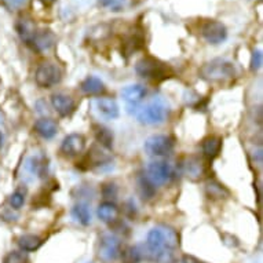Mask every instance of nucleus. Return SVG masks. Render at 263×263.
<instances>
[{"instance_id":"bb28decb","label":"nucleus","mask_w":263,"mask_h":263,"mask_svg":"<svg viewBox=\"0 0 263 263\" xmlns=\"http://www.w3.org/2000/svg\"><path fill=\"white\" fill-rule=\"evenodd\" d=\"M120 254L123 263H139L143 259V250L139 246L127 247Z\"/></svg>"},{"instance_id":"2f4dec72","label":"nucleus","mask_w":263,"mask_h":263,"mask_svg":"<svg viewBox=\"0 0 263 263\" xmlns=\"http://www.w3.org/2000/svg\"><path fill=\"white\" fill-rule=\"evenodd\" d=\"M263 62V55L260 50H255L251 55V70H258L260 69Z\"/></svg>"},{"instance_id":"4be33fe9","label":"nucleus","mask_w":263,"mask_h":263,"mask_svg":"<svg viewBox=\"0 0 263 263\" xmlns=\"http://www.w3.org/2000/svg\"><path fill=\"white\" fill-rule=\"evenodd\" d=\"M17 244L24 252H35L43 246V238L35 234H22L18 237Z\"/></svg>"},{"instance_id":"9b49d317","label":"nucleus","mask_w":263,"mask_h":263,"mask_svg":"<svg viewBox=\"0 0 263 263\" xmlns=\"http://www.w3.org/2000/svg\"><path fill=\"white\" fill-rule=\"evenodd\" d=\"M84 147H86V138L82 134H76V133L66 135L61 143V152L69 157L79 156L84 151Z\"/></svg>"},{"instance_id":"a211bd4d","label":"nucleus","mask_w":263,"mask_h":263,"mask_svg":"<svg viewBox=\"0 0 263 263\" xmlns=\"http://www.w3.org/2000/svg\"><path fill=\"white\" fill-rule=\"evenodd\" d=\"M80 90L86 95H90V97H98V95L104 94L106 88H105L104 82L100 78L88 76L80 84Z\"/></svg>"},{"instance_id":"9d476101","label":"nucleus","mask_w":263,"mask_h":263,"mask_svg":"<svg viewBox=\"0 0 263 263\" xmlns=\"http://www.w3.org/2000/svg\"><path fill=\"white\" fill-rule=\"evenodd\" d=\"M182 173L185 174L186 178L190 181H201L205 175V165H204L203 160L199 157L189 156L182 163Z\"/></svg>"},{"instance_id":"e433bc0d","label":"nucleus","mask_w":263,"mask_h":263,"mask_svg":"<svg viewBox=\"0 0 263 263\" xmlns=\"http://www.w3.org/2000/svg\"><path fill=\"white\" fill-rule=\"evenodd\" d=\"M39 2L43 6H46V7H50V6H52L54 3H55L57 0H39Z\"/></svg>"},{"instance_id":"c85d7f7f","label":"nucleus","mask_w":263,"mask_h":263,"mask_svg":"<svg viewBox=\"0 0 263 263\" xmlns=\"http://www.w3.org/2000/svg\"><path fill=\"white\" fill-rule=\"evenodd\" d=\"M3 263H30V259L24 251H11L6 255Z\"/></svg>"},{"instance_id":"58836bf2","label":"nucleus","mask_w":263,"mask_h":263,"mask_svg":"<svg viewBox=\"0 0 263 263\" xmlns=\"http://www.w3.org/2000/svg\"><path fill=\"white\" fill-rule=\"evenodd\" d=\"M0 91H2V80H0Z\"/></svg>"},{"instance_id":"5701e85b","label":"nucleus","mask_w":263,"mask_h":263,"mask_svg":"<svg viewBox=\"0 0 263 263\" xmlns=\"http://www.w3.org/2000/svg\"><path fill=\"white\" fill-rule=\"evenodd\" d=\"M72 216L76 222H79L83 226H88L91 223L90 205L84 201H80L72 208Z\"/></svg>"},{"instance_id":"b1692460","label":"nucleus","mask_w":263,"mask_h":263,"mask_svg":"<svg viewBox=\"0 0 263 263\" xmlns=\"http://www.w3.org/2000/svg\"><path fill=\"white\" fill-rule=\"evenodd\" d=\"M92 129H94L95 139H97V142L101 143V146L106 147V149H110L113 146V133L108 127L95 124Z\"/></svg>"},{"instance_id":"c9c22d12","label":"nucleus","mask_w":263,"mask_h":263,"mask_svg":"<svg viewBox=\"0 0 263 263\" xmlns=\"http://www.w3.org/2000/svg\"><path fill=\"white\" fill-rule=\"evenodd\" d=\"M11 7H21V6L25 5L26 0H6Z\"/></svg>"},{"instance_id":"c756f323","label":"nucleus","mask_w":263,"mask_h":263,"mask_svg":"<svg viewBox=\"0 0 263 263\" xmlns=\"http://www.w3.org/2000/svg\"><path fill=\"white\" fill-rule=\"evenodd\" d=\"M98 2L102 7L112 11H121L125 6V0H98Z\"/></svg>"},{"instance_id":"ea45409f","label":"nucleus","mask_w":263,"mask_h":263,"mask_svg":"<svg viewBox=\"0 0 263 263\" xmlns=\"http://www.w3.org/2000/svg\"><path fill=\"white\" fill-rule=\"evenodd\" d=\"M87 263H94V262H87Z\"/></svg>"},{"instance_id":"7ed1b4c3","label":"nucleus","mask_w":263,"mask_h":263,"mask_svg":"<svg viewBox=\"0 0 263 263\" xmlns=\"http://www.w3.org/2000/svg\"><path fill=\"white\" fill-rule=\"evenodd\" d=\"M236 76V66L233 62L224 58H215L204 64L200 69V78L208 83H226Z\"/></svg>"},{"instance_id":"7c9ffc66","label":"nucleus","mask_w":263,"mask_h":263,"mask_svg":"<svg viewBox=\"0 0 263 263\" xmlns=\"http://www.w3.org/2000/svg\"><path fill=\"white\" fill-rule=\"evenodd\" d=\"M9 203L10 205L13 207V210H20V208L24 205V203H25V197H24V194L21 193V192H14L11 196H10L9 199Z\"/></svg>"},{"instance_id":"2eb2a0df","label":"nucleus","mask_w":263,"mask_h":263,"mask_svg":"<svg viewBox=\"0 0 263 263\" xmlns=\"http://www.w3.org/2000/svg\"><path fill=\"white\" fill-rule=\"evenodd\" d=\"M95 108H97V110H98L101 116L106 119V120L117 119L119 115H120L119 105L112 98H98V100L95 101Z\"/></svg>"},{"instance_id":"f8f14e48","label":"nucleus","mask_w":263,"mask_h":263,"mask_svg":"<svg viewBox=\"0 0 263 263\" xmlns=\"http://www.w3.org/2000/svg\"><path fill=\"white\" fill-rule=\"evenodd\" d=\"M52 108L55 109V112L62 117L70 116L76 109L74 100L69 95L64 94V92H57L51 97Z\"/></svg>"},{"instance_id":"dca6fc26","label":"nucleus","mask_w":263,"mask_h":263,"mask_svg":"<svg viewBox=\"0 0 263 263\" xmlns=\"http://www.w3.org/2000/svg\"><path fill=\"white\" fill-rule=\"evenodd\" d=\"M15 26H17V32H18V35H20V37H21V40L26 44V46H28V47H29L39 28L36 26L35 22L28 17L20 18Z\"/></svg>"},{"instance_id":"6ab92c4d","label":"nucleus","mask_w":263,"mask_h":263,"mask_svg":"<svg viewBox=\"0 0 263 263\" xmlns=\"http://www.w3.org/2000/svg\"><path fill=\"white\" fill-rule=\"evenodd\" d=\"M145 44V36H143V32L141 29L135 30L134 33H131L124 39L123 42V51L127 54V55H131L134 54L135 51H138L143 47Z\"/></svg>"},{"instance_id":"a878e982","label":"nucleus","mask_w":263,"mask_h":263,"mask_svg":"<svg viewBox=\"0 0 263 263\" xmlns=\"http://www.w3.org/2000/svg\"><path fill=\"white\" fill-rule=\"evenodd\" d=\"M205 193H207V196L210 199L222 200L229 197L230 192L218 181H210L207 183V186H205Z\"/></svg>"},{"instance_id":"0eeeda50","label":"nucleus","mask_w":263,"mask_h":263,"mask_svg":"<svg viewBox=\"0 0 263 263\" xmlns=\"http://www.w3.org/2000/svg\"><path fill=\"white\" fill-rule=\"evenodd\" d=\"M174 138L170 135H152L145 142V152L152 157H164L168 156L174 149Z\"/></svg>"},{"instance_id":"1a4fd4ad","label":"nucleus","mask_w":263,"mask_h":263,"mask_svg":"<svg viewBox=\"0 0 263 263\" xmlns=\"http://www.w3.org/2000/svg\"><path fill=\"white\" fill-rule=\"evenodd\" d=\"M201 35L210 44H220L228 37V29L222 22L208 20L201 26Z\"/></svg>"},{"instance_id":"423d86ee","label":"nucleus","mask_w":263,"mask_h":263,"mask_svg":"<svg viewBox=\"0 0 263 263\" xmlns=\"http://www.w3.org/2000/svg\"><path fill=\"white\" fill-rule=\"evenodd\" d=\"M35 80L42 88H51L62 80V69L54 62H43L36 69Z\"/></svg>"},{"instance_id":"4468645a","label":"nucleus","mask_w":263,"mask_h":263,"mask_svg":"<svg viewBox=\"0 0 263 263\" xmlns=\"http://www.w3.org/2000/svg\"><path fill=\"white\" fill-rule=\"evenodd\" d=\"M55 43V36L52 33V30L50 29H37L35 37L32 40L29 47L33 51L43 52L48 48H51Z\"/></svg>"},{"instance_id":"39448f33","label":"nucleus","mask_w":263,"mask_h":263,"mask_svg":"<svg viewBox=\"0 0 263 263\" xmlns=\"http://www.w3.org/2000/svg\"><path fill=\"white\" fill-rule=\"evenodd\" d=\"M146 177L153 185H167L175 178V170L170 163L164 160L152 161L146 168Z\"/></svg>"},{"instance_id":"393cba45","label":"nucleus","mask_w":263,"mask_h":263,"mask_svg":"<svg viewBox=\"0 0 263 263\" xmlns=\"http://www.w3.org/2000/svg\"><path fill=\"white\" fill-rule=\"evenodd\" d=\"M26 170L29 171L32 175H37V177H44V173H47V161L42 157V156H33L28 160L26 163Z\"/></svg>"},{"instance_id":"473e14b6","label":"nucleus","mask_w":263,"mask_h":263,"mask_svg":"<svg viewBox=\"0 0 263 263\" xmlns=\"http://www.w3.org/2000/svg\"><path fill=\"white\" fill-rule=\"evenodd\" d=\"M102 193H104V197L106 199H110V197H116L117 196V187L115 183H105L104 189H102Z\"/></svg>"},{"instance_id":"412c9836","label":"nucleus","mask_w":263,"mask_h":263,"mask_svg":"<svg viewBox=\"0 0 263 263\" xmlns=\"http://www.w3.org/2000/svg\"><path fill=\"white\" fill-rule=\"evenodd\" d=\"M119 208L112 201H105L97 210V215L105 223H115L119 219Z\"/></svg>"},{"instance_id":"aec40b11","label":"nucleus","mask_w":263,"mask_h":263,"mask_svg":"<svg viewBox=\"0 0 263 263\" xmlns=\"http://www.w3.org/2000/svg\"><path fill=\"white\" fill-rule=\"evenodd\" d=\"M220 149H222V138L219 137L211 135L203 141V155L210 161L219 156Z\"/></svg>"},{"instance_id":"6e6552de","label":"nucleus","mask_w":263,"mask_h":263,"mask_svg":"<svg viewBox=\"0 0 263 263\" xmlns=\"http://www.w3.org/2000/svg\"><path fill=\"white\" fill-rule=\"evenodd\" d=\"M121 252L120 240L112 233H105L100 237L98 241V256L104 262H115Z\"/></svg>"},{"instance_id":"72a5a7b5","label":"nucleus","mask_w":263,"mask_h":263,"mask_svg":"<svg viewBox=\"0 0 263 263\" xmlns=\"http://www.w3.org/2000/svg\"><path fill=\"white\" fill-rule=\"evenodd\" d=\"M2 219L3 220H7V222H11V220H15L17 219V215H15V214H14L13 212V210H6V208H3V210H2Z\"/></svg>"},{"instance_id":"cd10ccee","label":"nucleus","mask_w":263,"mask_h":263,"mask_svg":"<svg viewBox=\"0 0 263 263\" xmlns=\"http://www.w3.org/2000/svg\"><path fill=\"white\" fill-rule=\"evenodd\" d=\"M138 192L142 196V199L151 200L156 193V186L151 182V179L145 175L138 178Z\"/></svg>"},{"instance_id":"f704fd0d","label":"nucleus","mask_w":263,"mask_h":263,"mask_svg":"<svg viewBox=\"0 0 263 263\" xmlns=\"http://www.w3.org/2000/svg\"><path fill=\"white\" fill-rule=\"evenodd\" d=\"M182 263H207L201 260V259L196 258L193 255H183L182 256Z\"/></svg>"},{"instance_id":"f03ea898","label":"nucleus","mask_w":263,"mask_h":263,"mask_svg":"<svg viewBox=\"0 0 263 263\" xmlns=\"http://www.w3.org/2000/svg\"><path fill=\"white\" fill-rule=\"evenodd\" d=\"M135 72L138 76L153 83H161L175 76V72L168 64L151 55L143 57L135 64Z\"/></svg>"},{"instance_id":"ddd939ff","label":"nucleus","mask_w":263,"mask_h":263,"mask_svg":"<svg viewBox=\"0 0 263 263\" xmlns=\"http://www.w3.org/2000/svg\"><path fill=\"white\" fill-rule=\"evenodd\" d=\"M146 94V88L141 84H131L121 90V98L128 106H134V108H137L145 100Z\"/></svg>"},{"instance_id":"4c0bfd02","label":"nucleus","mask_w":263,"mask_h":263,"mask_svg":"<svg viewBox=\"0 0 263 263\" xmlns=\"http://www.w3.org/2000/svg\"><path fill=\"white\" fill-rule=\"evenodd\" d=\"M3 139H5V137H3V133L0 131V147H2V145H3Z\"/></svg>"},{"instance_id":"f3484780","label":"nucleus","mask_w":263,"mask_h":263,"mask_svg":"<svg viewBox=\"0 0 263 263\" xmlns=\"http://www.w3.org/2000/svg\"><path fill=\"white\" fill-rule=\"evenodd\" d=\"M35 131L44 139L54 138L58 133V124L52 119L42 117L35 123Z\"/></svg>"},{"instance_id":"20e7f679","label":"nucleus","mask_w":263,"mask_h":263,"mask_svg":"<svg viewBox=\"0 0 263 263\" xmlns=\"http://www.w3.org/2000/svg\"><path fill=\"white\" fill-rule=\"evenodd\" d=\"M168 104L161 97L153 100L141 108H135V117L141 124L145 125H159L163 124L168 117Z\"/></svg>"},{"instance_id":"f257e3e1","label":"nucleus","mask_w":263,"mask_h":263,"mask_svg":"<svg viewBox=\"0 0 263 263\" xmlns=\"http://www.w3.org/2000/svg\"><path fill=\"white\" fill-rule=\"evenodd\" d=\"M179 246V236L173 228L159 226L153 228L147 233L146 247L143 251V258L152 262L170 263L173 258V251Z\"/></svg>"}]
</instances>
